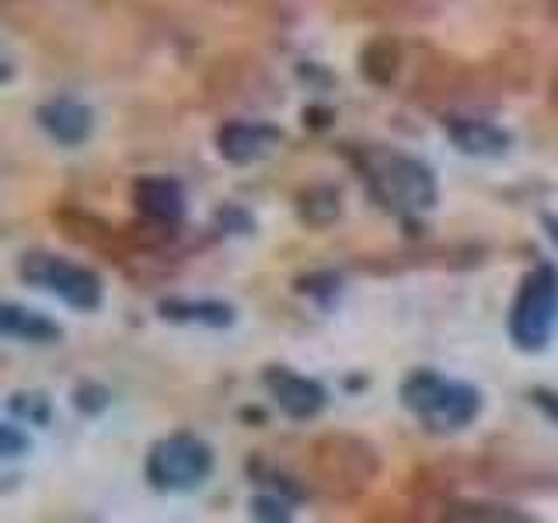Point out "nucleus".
Here are the masks:
<instances>
[{"mask_svg": "<svg viewBox=\"0 0 558 523\" xmlns=\"http://www.w3.org/2000/svg\"><path fill=\"white\" fill-rule=\"evenodd\" d=\"M360 171L371 196L398 217L426 214L436 206V179L429 165L415 161L409 154L366 147L360 154Z\"/></svg>", "mask_w": 558, "mask_h": 523, "instance_id": "f257e3e1", "label": "nucleus"}, {"mask_svg": "<svg viewBox=\"0 0 558 523\" xmlns=\"http://www.w3.org/2000/svg\"><path fill=\"white\" fill-rule=\"evenodd\" d=\"M401 405L429 433H461L478 418L482 391L436 370H415L401 380Z\"/></svg>", "mask_w": 558, "mask_h": 523, "instance_id": "f03ea898", "label": "nucleus"}, {"mask_svg": "<svg viewBox=\"0 0 558 523\" xmlns=\"http://www.w3.org/2000/svg\"><path fill=\"white\" fill-rule=\"evenodd\" d=\"M558 321V269L548 262L523 276L517 301L510 307V339L523 353H541Z\"/></svg>", "mask_w": 558, "mask_h": 523, "instance_id": "7ed1b4c3", "label": "nucleus"}, {"mask_svg": "<svg viewBox=\"0 0 558 523\" xmlns=\"http://www.w3.org/2000/svg\"><path fill=\"white\" fill-rule=\"evenodd\" d=\"M214 475V450L192 433H171L147 453V482L157 492H196Z\"/></svg>", "mask_w": 558, "mask_h": 523, "instance_id": "20e7f679", "label": "nucleus"}, {"mask_svg": "<svg viewBox=\"0 0 558 523\" xmlns=\"http://www.w3.org/2000/svg\"><path fill=\"white\" fill-rule=\"evenodd\" d=\"M17 276L25 279L28 287H39L52 296H60L63 304L74 311H98L101 307V279L87 266L77 262L49 255V252H28L17 262Z\"/></svg>", "mask_w": 558, "mask_h": 523, "instance_id": "39448f33", "label": "nucleus"}, {"mask_svg": "<svg viewBox=\"0 0 558 523\" xmlns=\"http://www.w3.org/2000/svg\"><path fill=\"white\" fill-rule=\"evenodd\" d=\"M217 154L231 165H258L272 157L283 144V130L269 126V122H252V119H231L223 122L214 136Z\"/></svg>", "mask_w": 558, "mask_h": 523, "instance_id": "423d86ee", "label": "nucleus"}, {"mask_svg": "<svg viewBox=\"0 0 558 523\" xmlns=\"http://www.w3.org/2000/svg\"><path fill=\"white\" fill-rule=\"evenodd\" d=\"M262 380H266V388H269L272 401L279 405V412L296 418V423H307V418H314L328 401V391L322 388L318 380H311L304 374H293V370H287V366H269Z\"/></svg>", "mask_w": 558, "mask_h": 523, "instance_id": "0eeeda50", "label": "nucleus"}, {"mask_svg": "<svg viewBox=\"0 0 558 523\" xmlns=\"http://www.w3.org/2000/svg\"><path fill=\"white\" fill-rule=\"evenodd\" d=\"M133 203L150 223L174 227L185 217V188L168 174H147L133 185Z\"/></svg>", "mask_w": 558, "mask_h": 523, "instance_id": "6e6552de", "label": "nucleus"}, {"mask_svg": "<svg viewBox=\"0 0 558 523\" xmlns=\"http://www.w3.org/2000/svg\"><path fill=\"white\" fill-rule=\"evenodd\" d=\"M35 119H39V126L63 147H81L95 130V112L77 98H52L39 105Z\"/></svg>", "mask_w": 558, "mask_h": 523, "instance_id": "1a4fd4ad", "label": "nucleus"}, {"mask_svg": "<svg viewBox=\"0 0 558 523\" xmlns=\"http://www.w3.org/2000/svg\"><path fill=\"white\" fill-rule=\"evenodd\" d=\"M444 133L450 136L453 147L471 157H502L513 144V136L502 126L485 119H471V115H450L444 122Z\"/></svg>", "mask_w": 558, "mask_h": 523, "instance_id": "9d476101", "label": "nucleus"}, {"mask_svg": "<svg viewBox=\"0 0 558 523\" xmlns=\"http://www.w3.org/2000/svg\"><path fill=\"white\" fill-rule=\"evenodd\" d=\"M0 331H4L8 339L32 342V345H52V342H60V336H63V328L57 321H49L46 314L17 307V304L0 307Z\"/></svg>", "mask_w": 558, "mask_h": 523, "instance_id": "9b49d317", "label": "nucleus"}, {"mask_svg": "<svg viewBox=\"0 0 558 523\" xmlns=\"http://www.w3.org/2000/svg\"><path fill=\"white\" fill-rule=\"evenodd\" d=\"M165 321H179V325H206V328H227L234 325V307L223 301H182V296H171V301L157 304Z\"/></svg>", "mask_w": 558, "mask_h": 523, "instance_id": "f8f14e48", "label": "nucleus"}, {"mask_svg": "<svg viewBox=\"0 0 558 523\" xmlns=\"http://www.w3.org/2000/svg\"><path fill=\"white\" fill-rule=\"evenodd\" d=\"M398 66H401V49L395 39H388V35H380V39H374L371 46H366L360 52V70H363V77L384 87V84H391L398 77Z\"/></svg>", "mask_w": 558, "mask_h": 523, "instance_id": "ddd939ff", "label": "nucleus"}, {"mask_svg": "<svg viewBox=\"0 0 558 523\" xmlns=\"http://www.w3.org/2000/svg\"><path fill=\"white\" fill-rule=\"evenodd\" d=\"M8 409H11V415L25 418V423H32V426L49 423V398L43 391H14L8 398Z\"/></svg>", "mask_w": 558, "mask_h": 523, "instance_id": "4468645a", "label": "nucleus"}, {"mask_svg": "<svg viewBox=\"0 0 558 523\" xmlns=\"http://www.w3.org/2000/svg\"><path fill=\"white\" fill-rule=\"evenodd\" d=\"M342 196H339V188H331V185H314V188H307L304 196H301V217L311 223V217H314V209H325V217H328V223L336 220L339 214H342V203H339Z\"/></svg>", "mask_w": 558, "mask_h": 523, "instance_id": "2eb2a0df", "label": "nucleus"}, {"mask_svg": "<svg viewBox=\"0 0 558 523\" xmlns=\"http://www.w3.org/2000/svg\"><path fill=\"white\" fill-rule=\"evenodd\" d=\"M252 516H258V520H290V516H293L290 499L262 492V496L252 499Z\"/></svg>", "mask_w": 558, "mask_h": 523, "instance_id": "dca6fc26", "label": "nucleus"}, {"mask_svg": "<svg viewBox=\"0 0 558 523\" xmlns=\"http://www.w3.org/2000/svg\"><path fill=\"white\" fill-rule=\"evenodd\" d=\"M0 453H4V458H17V453H25L28 450V436H22L17 433V426H11V423H4L0 426Z\"/></svg>", "mask_w": 558, "mask_h": 523, "instance_id": "f3484780", "label": "nucleus"}, {"mask_svg": "<svg viewBox=\"0 0 558 523\" xmlns=\"http://www.w3.org/2000/svg\"><path fill=\"white\" fill-rule=\"evenodd\" d=\"M311 279H314V283H318V276H311ZM325 283H328V287H339V279H336V276H325ZM301 290H304V293H314V290H318V287H311V283H301Z\"/></svg>", "mask_w": 558, "mask_h": 523, "instance_id": "a211bd4d", "label": "nucleus"}, {"mask_svg": "<svg viewBox=\"0 0 558 523\" xmlns=\"http://www.w3.org/2000/svg\"><path fill=\"white\" fill-rule=\"evenodd\" d=\"M545 231H548V238L558 244V217H545Z\"/></svg>", "mask_w": 558, "mask_h": 523, "instance_id": "6ab92c4d", "label": "nucleus"}]
</instances>
